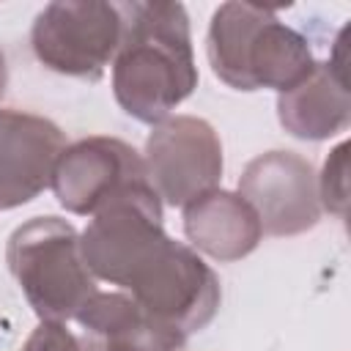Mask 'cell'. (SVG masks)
I'll return each instance as SVG.
<instances>
[{"mask_svg":"<svg viewBox=\"0 0 351 351\" xmlns=\"http://www.w3.org/2000/svg\"><path fill=\"white\" fill-rule=\"evenodd\" d=\"M123 33L112 58V93L126 115L156 126L192 96L197 66L181 3H118Z\"/></svg>","mask_w":351,"mask_h":351,"instance_id":"1","label":"cell"},{"mask_svg":"<svg viewBox=\"0 0 351 351\" xmlns=\"http://www.w3.org/2000/svg\"><path fill=\"white\" fill-rule=\"evenodd\" d=\"M206 52L214 74L233 90L299 85L315 66L307 38L277 19V8L222 3L208 25Z\"/></svg>","mask_w":351,"mask_h":351,"instance_id":"2","label":"cell"},{"mask_svg":"<svg viewBox=\"0 0 351 351\" xmlns=\"http://www.w3.org/2000/svg\"><path fill=\"white\" fill-rule=\"evenodd\" d=\"M5 263L41 321H69L99 291L80 255L77 230L60 217L22 222L5 244Z\"/></svg>","mask_w":351,"mask_h":351,"instance_id":"3","label":"cell"},{"mask_svg":"<svg viewBox=\"0 0 351 351\" xmlns=\"http://www.w3.org/2000/svg\"><path fill=\"white\" fill-rule=\"evenodd\" d=\"M121 33L118 3L55 0L38 11L30 27V47L49 71L99 80L118 52Z\"/></svg>","mask_w":351,"mask_h":351,"instance_id":"4","label":"cell"},{"mask_svg":"<svg viewBox=\"0 0 351 351\" xmlns=\"http://www.w3.org/2000/svg\"><path fill=\"white\" fill-rule=\"evenodd\" d=\"M126 291L151 318L184 337L208 326L222 302V288L211 266L192 247L170 236L140 266Z\"/></svg>","mask_w":351,"mask_h":351,"instance_id":"5","label":"cell"},{"mask_svg":"<svg viewBox=\"0 0 351 351\" xmlns=\"http://www.w3.org/2000/svg\"><path fill=\"white\" fill-rule=\"evenodd\" d=\"M165 239L162 200L156 189H140L93 214L80 236V255L93 277L129 288L132 277Z\"/></svg>","mask_w":351,"mask_h":351,"instance_id":"6","label":"cell"},{"mask_svg":"<svg viewBox=\"0 0 351 351\" xmlns=\"http://www.w3.org/2000/svg\"><path fill=\"white\" fill-rule=\"evenodd\" d=\"M143 162L159 200L184 208L217 189L222 178V143L208 121L170 115L151 129Z\"/></svg>","mask_w":351,"mask_h":351,"instance_id":"7","label":"cell"},{"mask_svg":"<svg viewBox=\"0 0 351 351\" xmlns=\"http://www.w3.org/2000/svg\"><path fill=\"white\" fill-rule=\"evenodd\" d=\"M49 186L66 211L82 217H93L123 195L154 189L143 156L129 143L104 134L66 145Z\"/></svg>","mask_w":351,"mask_h":351,"instance_id":"8","label":"cell"},{"mask_svg":"<svg viewBox=\"0 0 351 351\" xmlns=\"http://www.w3.org/2000/svg\"><path fill=\"white\" fill-rule=\"evenodd\" d=\"M239 195L252 206L261 230L269 236H296L321 219L318 176L293 151L255 156L239 178Z\"/></svg>","mask_w":351,"mask_h":351,"instance_id":"9","label":"cell"},{"mask_svg":"<svg viewBox=\"0 0 351 351\" xmlns=\"http://www.w3.org/2000/svg\"><path fill=\"white\" fill-rule=\"evenodd\" d=\"M66 148V134L49 118L0 110V208H16L38 197Z\"/></svg>","mask_w":351,"mask_h":351,"instance_id":"10","label":"cell"},{"mask_svg":"<svg viewBox=\"0 0 351 351\" xmlns=\"http://www.w3.org/2000/svg\"><path fill=\"white\" fill-rule=\"evenodd\" d=\"M184 233L192 247L222 263L247 258L263 236L252 206L219 186L184 206Z\"/></svg>","mask_w":351,"mask_h":351,"instance_id":"11","label":"cell"},{"mask_svg":"<svg viewBox=\"0 0 351 351\" xmlns=\"http://www.w3.org/2000/svg\"><path fill=\"white\" fill-rule=\"evenodd\" d=\"M88 337L101 340L118 351H181L186 337L151 318L132 293L96 291L77 313Z\"/></svg>","mask_w":351,"mask_h":351,"instance_id":"12","label":"cell"},{"mask_svg":"<svg viewBox=\"0 0 351 351\" xmlns=\"http://www.w3.org/2000/svg\"><path fill=\"white\" fill-rule=\"evenodd\" d=\"M277 118L282 129L299 140H326L343 132L351 121V90L326 63L277 96Z\"/></svg>","mask_w":351,"mask_h":351,"instance_id":"13","label":"cell"},{"mask_svg":"<svg viewBox=\"0 0 351 351\" xmlns=\"http://www.w3.org/2000/svg\"><path fill=\"white\" fill-rule=\"evenodd\" d=\"M318 200L335 217H346L348 206V143H340L324 162L318 176Z\"/></svg>","mask_w":351,"mask_h":351,"instance_id":"14","label":"cell"},{"mask_svg":"<svg viewBox=\"0 0 351 351\" xmlns=\"http://www.w3.org/2000/svg\"><path fill=\"white\" fill-rule=\"evenodd\" d=\"M19 351H82V340L60 321H41Z\"/></svg>","mask_w":351,"mask_h":351,"instance_id":"15","label":"cell"},{"mask_svg":"<svg viewBox=\"0 0 351 351\" xmlns=\"http://www.w3.org/2000/svg\"><path fill=\"white\" fill-rule=\"evenodd\" d=\"M82 351H118V348H112V346H107V343L93 340V337L85 335V340H82Z\"/></svg>","mask_w":351,"mask_h":351,"instance_id":"16","label":"cell"},{"mask_svg":"<svg viewBox=\"0 0 351 351\" xmlns=\"http://www.w3.org/2000/svg\"><path fill=\"white\" fill-rule=\"evenodd\" d=\"M5 85H8V66H5V58H3V52H0V99H3V93H5Z\"/></svg>","mask_w":351,"mask_h":351,"instance_id":"17","label":"cell"}]
</instances>
